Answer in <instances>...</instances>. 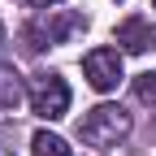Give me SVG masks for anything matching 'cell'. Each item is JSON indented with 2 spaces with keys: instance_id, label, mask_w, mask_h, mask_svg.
Returning a JSON list of instances; mask_svg holds the SVG:
<instances>
[{
  "instance_id": "obj_1",
  "label": "cell",
  "mask_w": 156,
  "mask_h": 156,
  "mask_svg": "<svg viewBox=\"0 0 156 156\" xmlns=\"http://www.w3.org/2000/svg\"><path fill=\"white\" fill-rule=\"evenodd\" d=\"M130 134V113L117 108V104H95L83 122H78V139L91 143V147H108L117 139Z\"/></svg>"
},
{
  "instance_id": "obj_2",
  "label": "cell",
  "mask_w": 156,
  "mask_h": 156,
  "mask_svg": "<svg viewBox=\"0 0 156 156\" xmlns=\"http://www.w3.org/2000/svg\"><path fill=\"white\" fill-rule=\"evenodd\" d=\"M30 108L44 117V122H56V117L69 113V87L61 74H35L30 78Z\"/></svg>"
},
{
  "instance_id": "obj_3",
  "label": "cell",
  "mask_w": 156,
  "mask_h": 156,
  "mask_svg": "<svg viewBox=\"0 0 156 156\" xmlns=\"http://www.w3.org/2000/svg\"><path fill=\"white\" fill-rule=\"evenodd\" d=\"M74 30H83V17L78 13H56V17H39V22L26 26V48L39 52L48 44H61V39H69Z\"/></svg>"
},
{
  "instance_id": "obj_4",
  "label": "cell",
  "mask_w": 156,
  "mask_h": 156,
  "mask_svg": "<svg viewBox=\"0 0 156 156\" xmlns=\"http://www.w3.org/2000/svg\"><path fill=\"white\" fill-rule=\"evenodd\" d=\"M83 74H87V83H91L95 91H113L117 83H122V56H117V48H95V52H87Z\"/></svg>"
},
{
  "instance_id": "obj_5",
  "label": "cell",
  "mask_w": 156,
  "mask_h": 156,
  "mask_svg": "<svg viewBox=\"0 0 156 156\" xmlns=\"http://www.w3.org/2000/svg\"><path fill=\"white\" fill-rule=\"evenodd\" d=\"M117 44L126 52H147V48H156V26L143 22V17H126L117 26Z\"/></svg>"
},
{
  "instance_id": "obj_6",
  "label": "cell",
  "mask_w": 156,
  "mask_h": 156,
  "mask_svg": "<svg viewBox=\"0 0 156 156\" xmlns=\"http://www.w3.org/2000/svg\"><path fill=\"white\" fill-rule=\"evenodd\" d=\"M22 100V74L13 65H0V108H17Z\"/></svg>"
},
{
  "instance_id": "obj_7",
  "label": "cell",
  "mask_w": 156,
  "mask_h": 156,
  "mask_svg": "<svg viewBox=\"0 0 156 156\" xmlns=\"http://www.w3.org/2000/svg\"><path fill=\"white\" fill-rule=\"evenodd\" d=\"M30 152L35 156H69L65 139H56V134H48V130H39L35 139H30Z\"/></svg>"
},
{
  "instance_id": "obj_8",
  "label": "cell",
  "mask_w": 156,
  "mask_h": 156,
  "mask_svg": "<svg viewBox=\"0 0 156 156\" xmlns=\"http://www.w3.org/2000/svg\"><path fill=\"white\" fill-rule=\"evenodd\" d=\"M134 95H139L143 104H156V69H147V74L134 78Z\"/></svg>"
},
{
  "instance_id": "obj_9",
  "label": "cell",
  "mask_w": 156,
  "mask_h": 156,
  "mask_svg": "<svg viewBox=\"0 0 156 156\" xmlns=\"http://www.w3.org/2000/svg\"><path fill=\"white\" fill-rule=\"evenodd\" d=\"M17 5H30V9H48V5H61V0H17Z\"/></svg>"
},
{
  "instance_id": "obj_10",
  "label": "cell",
  "mask_w": 156,
  "mask_h": 156,
  "mask_svg": "<svg viewBox=\"0 0 156 156\" xmlns=\"http://www.w3.org/2000/svg\"><path fill=\"white\" fill-rule=\"evenodd\" d=\"M0 44H5V26H0Z\"/></svg>"
},
{
  "instance_id": "obj_11",
  "label": "cell",
  "mask_w": 156,
  "mask_h": 156,
  "mask_svg": "<svg viewBox=\"0 0 156 156\" xmlns=\"http://www.w3.org/2000/svg\"><path fill=\"white\" fill-rule=\"evenodd\" d=\"M0 156H13V152H5V147H0Z\"/></svg>"
},
{
  "instance_id": "obj_12",
  "label": "cell",
  "mask_w": 156,
  "mask_h": 156,
  "mask_svg": "<svg viewBox=\"0 0 156 156\" xmlns=\"http://www.w3.org/2000/svg\"><path fill=\"white\" fill-rule=\"evenodd\" d=\"M152 5H156V0H152Z\"/></svg>"
}]
</instances>
